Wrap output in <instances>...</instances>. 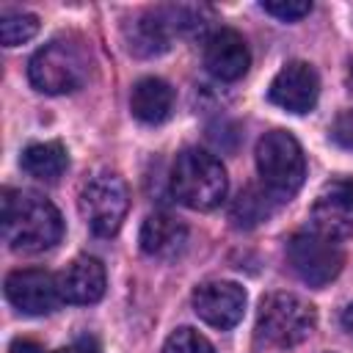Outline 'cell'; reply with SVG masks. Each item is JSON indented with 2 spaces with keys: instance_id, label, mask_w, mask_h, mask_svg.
<instances>
[{
  "instance_id": "6da1fadb",
  "label": "cell",
  "mask_w": 353,
  "mask_h": 353,
  "mask_svg": "<svg viewBox=\"0 0 353 353\" xmlns=\"http://www.w3.org/2000/svg\"><path fill=\"white\" fill-rule=\"evenodd\" d=\"M3 240L17 254H41L52 248L63 234L61 212L39 193L6 188L0 196Z\"/></svg>"
},
{
  "instance_id": "7a4b0ae2",
  "label": "cell",
  "mask_w": 353,
  "mask_h": 353,
  "mask_svg": "<svg viewBox=\"0 0 353 353\" xmlns=\"http://www.w3.org/2000/svg\"><path fill=\"white\" fill-rule=\"evenodd\" d=\"M226 171L221 160L199 146L182 149L171 165V190L179 204L207 212L226 199Z\"/></svg>"
},
{
  "instance_id": "3957f363",
  "label": "cell",
  "mask_w": 353,
  "mask_h": 353,
  "mask_svg": "<svg viewBox=\"0 0 353 353\" xmlns=\"http://www.w3.org/2000/svg\"><path fill=\"white\" fill-rule=\"evenodd\" d=\"M91 58L80 39L63 36L44 44L28 63L30 85L41 94H72L88 80Z\"/></svg>"
},
{
  "instance_id": "277c9868",
  "label": "cell",
  "mask_w": 353,
  "mask_h": 353,
  "mask_svg": "<svg viewBox=\"0 0 353 353\" xmlns=\"http://www.w3.org/2000/svg\"><path fill=\"white\" fill-rule=\"evenodd\" d=\"M256 171L262 176V188L279 201L298 193L306 176V160L295 135L287 130L265 132L256 143Z\"/></svg>"
},
{
  "instance_id": "5b68a950",
  "label": "cell",
  "mask_w": 353,
  "mask_h": 353,
  "mask_svg": "<svg viewBox=\"0 0 353 353\" xmlns=\"http://www.w3.org/2000/svg\"><path fill=\"white\" fill-rule=\"evenodd\" d=\"M317 325V312L312 303L292 292H270L259 303L256 331L265 342L276 347L301 345Z\"/></svg>"
},
{
  "instance_id": "8992f818",
  "label": "cell",
  "mask_w": 353,
  "mask_h": 353,
  "mask_svg": "<svg viewBox=\"0 0 353 353\" xmlns=\"http://www.w3.org/2000/svg\"><path fill=\"white\" fill-rule=\"evenodd\" d=\"M77 207L85 226L97 237H113L121 229V221L130 210V193L124 179L110 171H99L88 176L80 188Z\"/></svg>"
},
{
  "instance_id": "52a82bcc",
  "label": "cell",
  "mask_w": 353,
  "mask_h": 353,
  "mask_svg": "<svg viewBox=\"0 0 353 353\" xmlns=\"http://www.w3.org/2000/svg\"><path fill=\"white\" fill-rule=\"evenodd\" d=\"M287 262L292 273L309 287L331 284L342 270V248L317 232H298L287 243Z\"/></svg>"
},
{
  "instance_id": "ba28073f",
  "label": "cell",
  "mask_w": 353,
  "mask_h": 353,
  "mask_svg": "<svg viewBox=\"0 0 353 353\" xmlns=\"http://www.w3.org/2000/svg\"><path fill=\"white\" fill-rule=\"evenodd\" d=\"M3 290L14 309H19L22 314H33V317L50 314L63 303L61 290H58V276L39 270V268L8 273Z\"/></svg>"
},
{
  "instance_id": "9c48e42d",
  "label": "cell",
  "mask_w": 353,
  "mask_h": 353,
  "mask_svg": "<svg viewBox=\"0 0 353 353\" xmlns=\"http://www.w3.org/2000/svg\"><path fill=\"white\" fill-rule=\"evenodd\" d=\"M309 221H312V232L328 240L350 237L353 234V182L350 179L325 182L314 196Z\"/></svg>"
},
{
  "instance_id": "30bf717a",
  "label": "cell",
  "mask_w": 353,
  "mask_h": 353,
  "mask_svg": "<svg viewBox=\"0 0 353 353\" xmlns=\"http://www.w3.org/2000/svg\"><path fill=\"white\" fill-rule=\"evenodd\" d=\"M268 97L281 110L309 113L317 105V97H320L317 72L306 61H287L276 72V77H273V83L268 88Z\"/></svg>"
},
{
  "instance_id": "8fae6325",
  "label": "cell",
  "mask_w": 353,
  "mask_h": 353,
  "mask_svg": "<svg viewBox=\"0 0 353 353\" xmlns=\"http://www.w3.org/2000/svg\"><path fill=\"white\" fill-rule=\"evenodd\" d=\"M193 312L212 328H232L245 312V290L234 281H204L193 290Z\"/></svg>"
},
{
  "instance_id": "7c38bea8",
  "label": "cell",
  "mask_w": 353,
  "mask_h": 353,
  "mask_svg": "<svg viewBox=\"0 0 353 353\" xmlns=\"http://www.w3.org/2000/svg\"><path fill=\"white\" fill-rule=\"evenodd\" d=\"M204 66L212 77L223 83L240 80L251 66V52L245 39L232 28L215 30L204 44Z\"/></svg>"
},
{
  "instance_id": "4fadbf2b",
  "label": "cell",
  "mask_w": 353,
  "mask_h": 353,
  "mask_svg": "<svg viewBox=\"0 0 353 353\" xmlns=\"http://www.w3.org/2000/svg\"><path fill=\"white\" fill-rule=\"evenodd\" d=\"M105 265L97 256H77L58 273V290L66 303H97L105 295Z\"/></svg>"
},
{
  "instance_id": "5bb4252c",
  "label": "cell",
  "mask_w": 353,
  "mask_h": 353,
  "mask_svg": "<svg viewBox=\"0 0 353 353\" xmlns=\"http://www.w3.org/2000/svg\"><path fill=\"white\" fill-rule=\"evenodd\" d=\"M138 243L154 259H176L188 245V226L168 212H152L141 226Z\"/></svg>"
},
{
  "instance_id": "9a60e30c",
  "label": "cell",
  "mask_w": 353,
  "mask_h": 353,
  "mask_svg": "<svg viewBox=\"0 0 353 353\" xmlns=\"http://www.w3.org/2000/svg\"><path fill=\"white\" fill-rule=\"evenodd\" d=\"M174 108V88L160 77H143L132 85L130 110L143 124H163Z\"/></svg>"
},
{
  "instance_id": "2e32d148",
  "label": "cell",
  "mask_w": 353,
  "mask_h": 353,
  "mask_svg": "<svg viewBox=\"0 0 353 353\" xmlns=\"http://www.w3.org/2000/svg\"><path fill=\"white\" fill-rule=\"evenodd\" d=\"M174 25H171V14L168 8H157L149 11L143 17H138L130 25V52L135 55H157L163 50H168Z\"/></svg>"
},
{
  "instance_id": "e0dca14e",
  "label": "cell",
  "mask_w": 353,
  "mask_h": 353,
  "mask_svg": "<svg viewBox=\"0 0 353 353\" xmlns=\"http://www.w3.org/2000/svg\"><path fill=\"white\" fill-rule=\"evenodd\" d=\"M19 165L28 176L41 179V182H55L63 176L66 165H69V154L63 149V143L58 141H44V143H30L22 157Z\"/></svg>"
},
{
  "instance_id": "ac0fdd59",
  "label": "cell",
  "mask_w": 353,
  "mask_h": 353,
  "mask_svg": "<svg viewBox=\"0 0 353 353\" xmlns=\"http://www.w3.org/2000/svg\"><path fill=\"white\" fill-rule=\"evenodd\" d=\"M273 199L276 196L268 193L265 188H245V190H240V196L232 204V221H234V226L251 229V226L268 221L270 212H273Z\"/></svg>"
},
{
  "instance_id": "d6986e66",
  "label": "cell",
  "mask_w": 353,
  "mask_h": 353,
  "mask_svg": "<svg viewBox=\"0 0 353 353\" xmlns=\"http://www.w3.org/2000/svg\"><path fill=\"white\" fill-rule=\"evenodd\" d=\"M39 33V17L30 11H3L0 17V41L3 47H17L30 41Z\"/></svg>"
},
{
  "instance_id": "ffe728a7",
  "label": "cell",
  "mask_w": 353,
  "mask_h": 353,
  "mask_svg": "<svg viewBox=\"0 0 353 353\" xmlns=\"http://www.w3.org/2000/svg\"><path fill=\"white\" fill-rule=\"evenodd\" d=\"M163 353H215V347L199 331H193V328H176L165 339Z\"/></svg>"
},
{
  "instance_id": "44dd1931",
  "label": "cell",
  "mask_w": 353,
  "mask_h": 353,
  "mask_svg": "<svg viewBox=\"0 0 353 353\" xmlns=\"http://www.w3.org/2000/svg\"><path fill=\"white\" fill-rule=\"evenodd\" d=\"M262 11L279 17L281 22H295L312 11V3H306V0H262Z\"/></svg>"
},
{
  "instance_id": "7402d4cb",
  "label": "cell",
  "mask_w": 353,
  "mask_h": 353,
  "mask_svg": "<svg viewBox=\"0 0 353 353\" xmlns=\"http://www.w3.org/2000/svg\"><path fill=\"white\" fill-rule=\"evenodd\" d=\"M331 138H334L342 149H350V152H353V108L342 110V113L334 119Z\"/></svg>"
},
{
  "instance_id": "603a6c76",
  "label": "cell",
  "mask_w": 353,
  "mask_h": 353,
  "mask_svg": "<svg viewBox=\"0 0 353 353\" xmlns=\"http://www.w3.org/2000/svg\"><path fill=\"white\" fill-rule=\"evenodd\" d=\"M52 353H102V347L97 345V339L83 336V339H74L72 345H66L61 350H52Z\"/></svg>"
},
{
  "instance_id": "cb8c5ba5",
  "label": "cell",
  "mask_w": 353,
  "mask_h": 353,
  "mask_svg": "<svg viewBox=\"0 0 353 353\" xmlns=\"http://www.w3.org/2000/svg\"><path fill=\"white\" fill-rule=\"evenodd\" d=\"M8 353H47V350L41 345L30 342V339H14L11 347H8Z\"/></svg>"
},
{
  "instance_id": "d4e9b609",
  "label": "cell",
  "mask_w": 353,
  "mask_h": 353,
  "mask_svg": "<svg viewBox=\"0 0 353 353\" xmlns=\"http://www.w3.org/2000/svg\"><path fill=\"white\" fill-rule=\"evenodd\" d=\"M342 325H345V331L353 336V303L345 306V312H342Z\"/></svg>"
}]
</instances>
